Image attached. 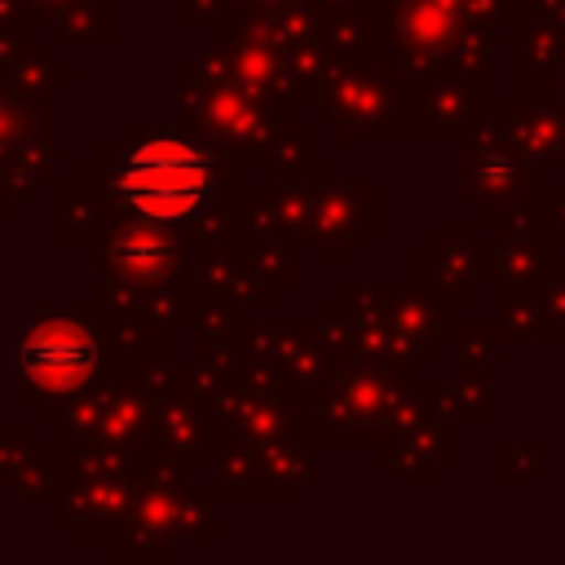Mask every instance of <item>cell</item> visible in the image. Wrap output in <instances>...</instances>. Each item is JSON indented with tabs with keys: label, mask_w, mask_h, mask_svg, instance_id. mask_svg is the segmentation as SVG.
I'll return each mask as SVG.
<instances>
[{
	"label": "cell",
	"mask_w": 565,
	"mask_h": 565,
	"mask_svg": "<svg viewBox=\"0 0 565 565\" xmlns=\"http://www.w3.org/2000/svg\"><path fill=\"white\" fill-rule=\"evenodd\" d=\"M115 190L150 221H181L207 194V159L177 137H154L124 159Z\"/></svg>",
	"instance_id": "1"
},
{
	"label": "cell",
	"mask_w": 565,
	"mask_h": 565,
	"mask_svg": "<svg viewBox=\"0 0 565 565\" xmlns=\"http://www.w3.org/2000/svg\"><path fill=\"white\" fill-rule=\"evenodd\" d=\"M93 362H97V344L71 318H49V322L31 327L22 335V344H18L22 375L31 384H40V388H53V393L75 388L93 371Z\"/></svg>",
	"instance_id": "2"
},
{
	"label": "cell",
	"mask_w": 565,
	"mask_h": 565,
	"mask_svg": "<svg viewBox=\"0 0 565 565\" xmlns=\"http://www.w3.org/2000/svg\"><path fill=\"white\" fill-rule=\"evenodd\" d=\"M159 256H163V238H154V234H124V238H119V260H124V265L159 260Z\"/></svg>",
	"instance_id": "3"
}]
</instances>
